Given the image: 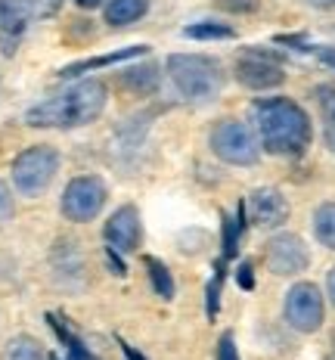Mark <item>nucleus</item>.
I'll return each mask as SVG.
<instances>
[{
  "label": "nucleus",
  "mask_w": 335,
  "mask_h": 360,
  "mask_svg": "<svg viewBox=\"0 0 335 360\" xmlns=\"http://www.w3.org/2000/svg\"><path fill=\"white\" fill-rule=\"evenodd\" d=\"M106 205V184L100 177L87 174V177H74L63 193V214L74 224H87Z\"/></svg>",
  "instance_id": "423d86ee"
},
{
  "label": "nucleus",
  "mask_w": 335,
  "mask_h": 360,
  "mask_svg": "<svg viewBox=\"0 0 335 360\" xmlns=\"http://www.w3.org/2000/svg\"><path fill=\"white\" fill-rule=\"evenodd\" d=\"M314 233L326 249L335 252V202H326L314 212Z\"/></svg>",
  "instance_id": "dca6fc26"
},
{
  "label": "nucleus",
  "mask_w": 335,
  "mask_h": 360,
  "mask_svg": "<svg viewBox=\"0 0 335 360\" xmlns=\"http://www.w3.org/2000/svg\"><path fill=\"white\" fill-rule=\"evenodd\" d=\"M59 4H63V0H53V4H50V13H56V10H59Z\"/></svg>",
  "instance_id": "72a5a7b5"
},
{
  "label": "nucleus",
  "mask_w": 335,
  "mask_h": 360,
  "mask_svg": "<svg viewBox=\"0 0 335 360\" xmlns=\"http://www.w3.org/2000/svg\"><path fill=\"white\" fill-rule=\"evenodd\" d=\"M50 323H53V329H56V335H59V339H63V342H65V348H69V351H72V360H93L91 354H87L84 342H81V339H78V335H74V333H72V329H65V323H63V320H59V317H56V314H50Z\"/></svg>",
  "instance_id": "412c9836"
},
{
  "label": "nucleus",
  "mask_w": 335,
  "mask_h": 360,
  "mask_svg": "<svg viewBox=\"0 0 335 360\" xmlns=\"http://www.w3.org/2000/svg\"><path fill=\"white\" fill-rule=\"evenodd\" d=\"M211 149H214V155H218L221 162L239 165V168H249V165H255L258 155H261L255 134H251L242 122H236V118H223V122L214 124V131H211Z\"/></svg>",
  "instance_id": "39448f33"
},
{
  "label": "nucleus",
  "mask_w": 335,
  "mask_h": 360,
  "mask_svg": "<svg viewBox=\"0 0 335 360\" xmlns=\"http://www.w3.org/2000/svg\"><path fill=\"white\" fill-rule=\"evenodd\" d=\"M310 4H317V6H335V0H310Z\"/></svg>",
  "instance_id": "473e14b6"
},
{
  "label": "nucleus",
  "mask_w": 335,
  "mask_h": 360,
  "mask_svg": "<svg viewBox=\"0 0 335 360\" xmlns=\"http://www.w3.org/2000/svg\"><path fill=\"white\" fill-rule=\"evenodd\" d=\"M41 0H0V53L13 56L32 25Z\"/></svg>",
  "instance_id": "1a4fd4ad"
},
{
  "label": "nucleus",
  "mask_w": 335,
  "mask_h": 360,
  "mask_svg": "<svg viewBox=\"0 0 335 360\" xmlns=\"http://www.w3.org/2000/svg\"><path fill=\"white\" fill-rule=\"evenodd\" d=\"M106 236L109 249L115 252H137L140 249V239H143V224H140V214L133 205H121L115 214L106 221Z\"/></svg>",
  "instance_id": "9b49d317"
},
{
  "label": "nucleus",
  "mask_w": 335,
  "mask_h": 360,
  "mask_svg": "<svg viewBox=\"0 0 335 360\" xmlns=\"http://www.w3.org/2000/svg\"><path fill=\"white\" fill-rule=\"evenodd\" d=\"M10 214H13V193H10V186L0 180V221H6Z\"/></svg>",
  "instance_id": "bb28decb"
},
{
  "label": "nucleus",
  "mask_w": 335,
  "mask_h": 360,
  "mask_svg": "<svg viewBox=\"0 0 335 360\" xmlns=\"http://www.w3.org/2000/svg\"><path fill=\"white\" fill-rule=\"evenodd\" d=\"M59 171V153L53 146H28L13 162V184L22 196H37L53 184Z\"/></svg>",
  "instance_id": "20e7f679"
},
{
  "label": "nucleus",
  "mask_w": 335,
  "mask_h": 360,
  "mask_svg": "<svg viewBox=\"0 0 335 360\" xmlns=\"http://www.w3.org/2000/svg\"><path fill=\"white\" fill-rule=\"evenodd\" d=\"M106 255H109V264H112V270H115L118 276H124V274H128V270H124V264H121V261H118L115 249H106Z\"/></svg>",
  "instance_id": "c85d7f7f"
},
{
  "label": "nucleus",
  "mask_w": 335,
  "mask_h": 360,
  "mask_svg": "<svg viewBox=\"0 0 335 360\" xmlns=\"http://www.w3.org/2000/svg\"><path fill=\"white\" fill-rule=\"evenodd\" d=\"M236 283L242 289H255V270H251V261H242L239 270H236Z\"/></svg>",
  "instance_id": "a878e982"
},
{
  "label": "nucleus",
  "mask_w": 335,
  "mask_h": 360,
  "mask_svg": "<svg viewBox=\"0 0 335 360\" xmlns=\"http://www.w3.org/2000/svg\"><path fill=\"white\" fill-rule=\"evenodd\" d=\"M249 212H251V221L264 230H273L280 224H286L289 217V202L280 190L273 186H261L249 196Z\"/></svg>",
  "instance_id": "f8f14e48"
},
{
  "label": "nucleus",
  "mask_w": 335,
  "mask_h": 360,
  "mask_svg": "<svg viewBox=\"0 0 335 360\" xmlns=\"http://www.w3.org/2000/svg\"><path fill=\"white\" fill-rule=\"evenodd\" d=\"M221 280H223V264H214V280L205 289V307H208V320L218 317V304H221Z\"/></svg>",
  "instance_id": "4be33fe9"
},
{
  "label": "nucleus",
  "mask_w": 335,
  "mask_h": 360,
  "mask_svg": "<svg viewBox=\"0 0 335 360\" xmlns=\"http://www.w3.org/2000/svg\"><path fill=\"white\" fill-rule=\"evenodd\" d=\"M286 323L298 333H317L323 323V292L314 283H295L286 292Z\"/></svg>",
  "instance_id": "0eeeda50"
},
{
  "label": "nucleus",
  "mask_w": 335,
  "mask_h": 360,
  "mask_svg": "<svg viewBox=\"0 0 335 360\" xmlns=\"http://www.w3.org/2000/svg\"><path fill=\"white\" fill-rule=\"evenodd\" d=\"M171 84L190 103H211L223 87V69L218 59L199 53H174L165 63Z\"/></svg>",
  "instance_id": "7ed1b4c3"
},
{
  "label": "nucleus",
  "mask_w": 335,
  "mask_h": 360,
  "mask_svg": "<svg viewBox=\"0 0 335 360\" xmlns=\"http://www.w3.org/2000/svg\"><path fill=\"white\" fill-rule=\"evenodd\" d=\"M106 109V84L103 81H78L63 94L37 103L25 112L32 127H84L93 124Z\"/></svg>",
  "instance_id": "f257e3e1"
},
{
  "label": "nucleus",
  "mask_w": 335,
  "mask_h": 360,
  "mask_svg": "<svg viewBox=\"0 0 335 360\" xmlns=\"http://www.w3.org/2000/svg\"><path fill=\"white\" fill-rule=\"evenodd\" d=\"M121 84L133 90V94H152L159 87V75H155L152 65H143V69H128L121 75Z\"/></svg>",
  "instance_id": "6ab92c4d"
},
{
  "label": "nucleus",
  "mask_w": 335,
  "mask_h": 360,
  "mask_svg": "<svg viewBox=\"0 0 335 360\" xmlns=\"http://www.w3.org/2000/svg\"><path fill=\"white\" fill-rule=\"evenodd\" d=\"M326 292H329V302L335 304V267L329 270V280H326Z\"/></svg>",
  "instance_id": "c756f323"
},
{
  "label": "nucleus",
  "mask_w": 335,
  "mask_h": 360,
  "mask_svg": "<svg viewBox=\"0 0 335 360\" xmlns=\"http://www.w3.org/2000/svg\"><path fill=\"white\" fill-rule=\"evenodd\" d=\"M264 258H267V267H270L277 276H292V274H301V270L308 267L310 255H308V245H304L295 233H280L267 243Z\"/></svg>",
  "instance_id": "9d476101"
},
{
  "label": "nucleus",
  "mask_w": 335,
  "mask_h": 360,
  "mask_svg": "<svg viewBox=\"0 0 335 360\" xmlns=\"http://www.w3.org/2000/svg\"><path fill=\"white\" fill-rule=\"evenodd\" d=\"M261 146L273 155H301L310 143V118L298 103L286 96L261 100L255 106Z\"/></svg>",
  "instance_id": "f03ea898"
},
{
  "label": "nucleus",
  "mask_w": 335,
  "mask_h": 360,
  "mask_svg": "<svg viewBox=\"0 0 335 360\" xmlns=\"http://www.w3.org/2000/svg\"><path fill=\"white\" fill-rule=\"evenodd\" d=\"M236 81L249 90H270L286 81L282 65L273 53H264L261 47H251L236 59Z\"/></svg>",
  "instance_id": "6e6552de"
},
{
  "label": "nucleus",
  "mask_w": 335,
  "mask_h": 360,
  "mask_svg": "<svg viewBox=\"0 0 335 360\" xmlns=\"http://www.w3.org/2000/svg\"><path fill=\"white\" fill-rule=\"evenodd\" d=\"M146 270H149V283H152L155 295L174 298V276H171V270L162 264L159 258H146Z\"/></svg>",
  "instance_id": "a211bd4d"
},
{
  "label": "nucleus",
  "mask_w": 335,
  "mask_h": 360,
  "mask_svg": "<svg viewBox=\"0 0 335 360\" xmlns=\"http://www.w3.org/2000/svg\"><path fill=\"white\" fill-rule=\"evenodd\" d=\"M218 6L227 13H255L258 0H218Z\"/></svg>",
  "instance_id": "393cba45"
},
{
  "label": "nucleus",
  "mask_w": 335,
  "mask_h": 360,
  "mask_svg": "<svg viewBox=\"0 0 335 360\" xmlns=\"http://www.w3.org/2000/svg\"><path fill=\"white\" fill-rule=\"evenodd\" d=\"M332 342H335V335H332Z\"/></svg>",
  "instance_id": "f704fd0d"
},
{
  "label": "nucleus",
  "mask_w": 335,
  "mask_h": 360,
  "mask_svg": "<svg viewBox=\"0 0 335 360\" xmlns=\"http://www.w3.org/2000/svg\"><path fill=\"white\" fill-rule=\"evenodd\" d=\"M149 53V47H128V50H115V53H109V56H91V59H81V63H72V65H65L63 72V78H78V75H87V72H93V69H103V65H112V63H124V59H133V56H146Z\"/></svg>",
  "instance_id": "ddd939ff"
},
{
  "label": "nucleus",
  "mask_w": 335,
  "mask_h": 360,
  "mask_svg": "<svg viewBox=\"0 0 335 360\" xmlns=\"http://www.w3.org/2000/svg\"><path fill=\"white\" fill-rule=\"evenodd\" d=\"M74 4H78L81 10H93V6H100L103 0H74Z\"/></svg>",
  "instance_id": "2f4dec72"
},
{
  "label": "nucleus",
  "mask_w": 335,
  "mask_h": 360,
  "mask_svg": "<svg viewBox=\"0 0 335 360\" xmlns=\"http://www.w3.org/2000/svg\"><path fill=\"white\" fill-rule=\"evenodd\" d=\"M320 109H323V137L326 146L335 153V87H320Z\"/></svg>",
  "instance_id": "aec40b11"
},
{
  "label": "nucleus",
  "mask_w": 335,
  "mask_h": 360,
  "mask_svg": "<svg viewBox=\"0 0 335 360\" xmlns=\"http://www.w3.org/2000/svg\"><path fill=\"white\" fill-rule=\"evenodd\" d=\"M186 37H192V41H230L236 32L230 25H221V22H192L190 28H183Z\"/></svg>",
  "instance_id": "f3484780"
},
{
  "label": "nucleus",
  "mask_w": 335,
  "mask_h": 360,
  "mask_svg": "<svg viewBox=\"0 0 335 360\" xmlns=\"http://www.w3.org/2000/svg\"><path fill=\"white\" fill-rule=\"evenodd\" d=\"M314 53L323 59V63L329 65V69H335V50H332V47H314Z\"/></svg>",
  "instance_id": "cd10ccee"
},
{
  "label": "nucleus",
  "mask_w": 335,
  "mask_h": 360,
  "mask_svg": "<svg viewBox=\"0 0 335 360\" xmlns=\"http://www.w3.org/2000/svg\"><path fill=\"white\" fill-rule=\"evenodd\" d=\"M121 348H124V354H128V360H146L143 354H137V351H133L131 345H124V342H121Z\"/></svg>",
  "instance_id": "7c9ffc66"
},
{
  "label": "nucleus",
  "mask_w": 335,
  "mask_h": 360,
  "mask_svg": "<svg viewBox=\"0 0 335 360\" xmlns=\"http://www.w3.org/2000/svg\"><path fill=\"white\" fill-rule=\"evenodd\" d=\"M0 360H47V354H44L41 342L32 339V335H13V339L4 345Z\"/></svg>",
  "instance_id": "2eb2a0df"
},
{
  "label": "nucleus",
  "mask_w": 335,
  "mask_h": 360,
  "mask_svg": "<svg viewBox=\"0 0 335 360\" xmlns=\"http://www.w3.org/2000/svg\"><path fill=\"white\" fill-rule=\"evenodd\" d=\"M218 360H239V351H236V342L230 333H223L218 342Z\"/></svg>",
  "instance_id": "b1692460"
},
{
  "label": "nucleus",
  "mask_w": 335,
  "mask_h": 360,
  "mask_svg": "<svg viewBox=\"0 0 335 360\" xmlns=\"http://www.w3.org/2000/svg\"><path fill=\"white\" fill-rule=\"evenodd\" d=\"M149 10V0H109L106 4V22L115 28L133 25L137 19H143Z\"/></svg>",
  "instance_id": "4468645a"
},
{
  "label": "nucleus",
  "mask_w": 335,
  "mask_h": 360,
  "mask_svg": "<svg viewBox=\"0 0 335 360\" xmlns=\"http://www.w3.org/2000/svg\"><path fill=\"white\" fill-rule=\"evenodd\" d=\"M221 221H223V258H233V255L239 252V233L242 230H239V224L230 221L227 214H223Z\"/></svg>",
  "instance_id": "5701e85b"
}]
</instances>
